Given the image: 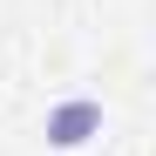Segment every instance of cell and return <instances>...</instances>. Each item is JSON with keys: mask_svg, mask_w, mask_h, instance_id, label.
Instances as JSON below:
<instances>
[{"mask_svg": "<svg viewBox=\"0 0 156 156\" xmlns=\"http://www.w3.org/2000/svg\"><path fill=\"white\" fill-rule=\"evenodd\" d=\"M41 136H48V149H82V143H95V136H102V102H95V95L55 102L48 122H41Z\"/></svg>", "mask_w": 156, "mask_h": 156, "instance_id": "1", "label": "cell"}]
</instances>
